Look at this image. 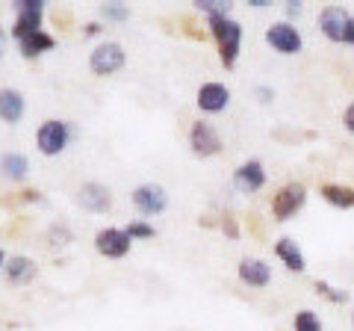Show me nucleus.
I'll use <instances>...</instances> for the list:
<instances>
[{"mask_svg": "<svg viewBox=\"0 0 354 331\" xmlns=\"http://www.w3.org/2000/svg\"><path fill=\"white\" fill-rule=\"evenodd\" d=\"M209 33L216 39V48H218V60L225 69H234L236 60H239V51H242V24L230 15H213L207 18Z\"/></svg>", "mask_w": 354, "mask_h": 331, "instance_id": "f257e3e1", "label": "nucleus"}, {"mask_svg": "<svg viewBox=\"0 0 354 331\" xmlns=\"http://www.w3.org/2000/svg\"><path fill=\"white\" fill-rule=\"evenodd\" d=\"M74 130L65 118H44L36 130V148L44 157H59V154L71 145Z\"/></svg>", "mask_w": 354, "mask_h": 331, "instance_id": "f03ea898", "label": "nucleus"}, {"mask_svg": "<svg viewBox=\"0 0 354 331\" xmlns=\"http://www.w3.org/2000/svg\"><path fill=\"white\" fill-rule=\"evenodd\" d=\"M127 65V51L118 42H101L88 53V71L95 77H113Z\"/></svg>", "mask_w": 354, "mask_h": 331, "instance_id": "7ed1b4c3", "label": "nucleus"}, {"mask_svg": "<svg viewBox=\"0 0 354 331\" xmlns=\"http://www.w3.org/2000/svg\"><path fill=\"white\" fill-rule=\"evenodd\" d=\"M304 204H307V186L298 181L283 184L281 190L272 195V219L274 222H286V219H292Z\"/></svg>", "mask_w": 354, "mask_h": 331, "instance_id": "20e7f679", "label": "nucleus"}, {"mask_svg": "<svg viewBox=\"0 0 354 331\" xmlns=\"http://www.w3.org/2000/svg\"><path fill=\"white\" fill-rule=\"evenodd\" d=\"M266 42H269V48L278 51L281 57H295V53H301V48H304L301 30H298L292 21H286V18L266 27Z\"/></svg>", "mask_w": 354, "mask_h": 331, "instance_id": "39448f33", "label": "nucleus"}, {"mask_svg": "<svg viewBox=\"0 0 354 331\" xmlns=\"http://www.w3.org/2000/svg\"><path fill=\"white\" fill-rule=\"evenodd\" d=\"M133 198V207L142 213V216H160L169 211V193H165V186L162 184H139L136 190L130 193Z\"/></svg>", "mask_w": 354, "mask_h": 331, "instance_id": "423d86ee", "label": "nucleus"}, {"mask_svg": "<svg viewBox=\"0 0 354 331\" xmlns=\"http://www.w3.org/2000/svg\"><path fill=\"white\" fill-rule=\"evenodd\" d=\"M189 148H192L195 157L207 160V157H216V154H221L225 142H221L218 130L209 125V121L198 118V121H192V127H189Z\"/></svg>", "mask_w": 354, "mask_h": 331, "instance_id": "0eeeda50", "label": "nucleus"}, {"mask_svg": "<svg viewBox=\"0 0 354 331\" xmlns=\"http://www.w3.org/2000/svg\"><path fill=\"white\" fill-rule=\"evenodd\" d=\"M15 24H12V39H24L30 33L41 30V18H44V3L41 0H15Z\"/></svg>", "mask_w": 354, "mask_h": 331, "instance_id": "6e6552de", "label": "nucleus"}, {"mask_svg": "<svg viewBox=\"0 0 354 331\" xmlns=\"http://www.w3.org/2000/svg\"><path fill=\"white\" fill-rule=\"evenodd\" d=\"M351 18H354V15L348 12V9L330 3V6H325L322 12H319V30H322V36H325L328 42L346 45V33H348Z\"/></svg>", "mask_w": 354, "mask_h": 331, "instance_id": "1a4fd4ad", "label": "nucleus"}, {"mask_svg": "<svg viewBox=\"0 0 354 331\" xmlns=\"http://www.w3.org/2000/svg\"><path fill=\"white\" fill-rule=\"evenodd\" d=\"M130 242H133V240L127 237L124 228H101V231L95 234V249H97V255L109 258V260L127 258Z\"/></svg>", "mask_w": 354, "mask_h": 331, "instance_id": "9d476101", "label": "nucleus"}, {"mask_svg": "<svg viewBox=\"0 0 354 331\" xmlns=\"http://www.w3.org/2000/svg\"><path fill=\"white\" fill-rule=\"evenodd\" d=\"M77 202L88 213H109L113 211V190L101 181H86L77 190Z\"/></svg>", "mask_w": 354, "mask_h": 331, "instance_id": "9b49d317", "label": "nucleus"}, {"mask_svg": "<svg viewBox=\"0 0 354 331\" xmlns=\"http://www.w3.org/2000/svg\"><path fill=\"white\" fill-rule=\"evenodd\" d=\"M195 104L207 116L225 113V109L230 107V89H227L225 83H218V80L201 83V86H198V95H195Z\"/></svg>", "mask_w": 354, "mask_h": 331, "instance_id": "f8f14e48", "label": "nucleus"}, {"mask_svg": "<svg viewBox=\"0 0 354 331\" xmlns=\"http://www.w3.org/2000/svg\"><path fill=\"white\" fill-rule=\"evenodd\" d=\"M234 186L239 193H260L263 186H266V169H263V163L260 160H245L242 166H236V172H234Z\"/></svg>", "mask_w": 354, "mask_h": 331, "instance_id": "ddd939ff", "label": "nucleus"}, {"mask_svg": "<svg viewBox=\"0 0 354 331\" xmlns=\"http://www.w3.org/2000/svg\"><path fill=\"white\" fill-rule=\"evenodd\" d=\"M236 275L245 287L263 290V287H269V281H272V267L260 258H242L239 267H236Z\"/></svg>", "mask_w": 354, "mask_h": 331, "instance_id": "4468645a", "label": "nucleus"}, {"mask_svg": "<svg viewBox=\"0 0 354 331\" xmlns=\"http://www.w3.org/2000/svg\"><path fill=\"white\" fill-rule=\"evenodd\" d=\"M27 113V98L21 89L12 86H0V121L3 125H18Z\"/></svg>", "mask_w": 354, "mask_h": 331, "instance_id": "2eb2a0df", "label": "nucleus"}, {"mask_svg": "<svg viewBox=\"0 0 354 331\" xmlns=\"http://www.w3.org/2000/svg\"><path fill=\"white\" fill-rule=\"evenodd\" d=\"M3 272H6V281L9 284L24 287V284H30L39 275V267H36V260L27 258V255H12V258H6Z\"/></svg>", "mask_w": 354, "mask_h": 331, "instance_id": "dca6fc26", "label": "nucleus"}, {"mask_svg": "<svg viewBox=\"0 0 354 331\" xmlns=\"http://www.w3.org/2000/svg\"><path fill=\"white\" fill-rule=\"evenodd\" d=\"M274 258H278L290 272H304L307 269L304 251L298 249V242L292 237H281L278 242H274Z\"/></svg>", "mask_w": 354, "mask_h": 331, "instance_id": "f3484780", "label": "nucleus"}, {"mask_svg": "<svg viewBox=\"0 0 354 331\" xmlns=\"http://www.w3.org/2000/svg\"><path fill=\"white\" fill-rule=\"evenodd\" d=\"M53 48H57V39H53L48 30H36V33H30V36L18 39V51H21L24 60H36V57H41V53H48Z\"/></svg>", "mask_w": 354, "mask_h": 331, "instance_id": "a211bd4d", "label": "nucleus"}, {"mask_svg": "<svg viewBox=\"0 0 354 331\" xmlns=\"http://www.w3.org/2000/svg\"><path fill=\"white\" fill-rule=\"evenodd\" d=\"M0 175H3L6 181H12V184L27 181V175H30V160H27L21 151H6V154H0Z\"/></svg>", "mask_w": 354, "mask_h": 331, "instance_id": "6ab92c4d", "label": "nucleus"}, {"mask_svg": "<svg viewBox=\"0 0 354 331\" xmlns=\"http://www.w3.org/2000/svg\"><path fill=\"white\" fill-rule=\"evenodd\" d=\"M319 195H322L330 207H339V211H351L354 207V186H348V184H322L319 186Z\"/></svg>", "mask_w": 354, "mask_h": 331, "instance_id": "aec40b11", "label": "nucleus"}, {"mask_svg": "<svg viewBox=\"0 0 354 331\" xmlns=\"http://www.w3.org/2000/svg\"><path fill=\"white\" fill-rule=\"evenodd\" d=\"M292 331H322V319H319L316 311H295L292 316Z\"/></svg>", "mask_w": 354, "mask_h": 331, "instance_id": "412c9836", "label": "nucleus"}, {"mask_svg": "<svg viewBox=\"0 0 354 331\" xmlns=\"http://www.w3.org/2000/svg\"><path fill=\"white\" fill-rule=\"evenodd\" d=\"M124 231H127V237L130 240H153V225L151 222H145V219H133V222H127L124 225Z\"/></svg>", "mask_w": 354, "mask_h": 331, "instance_id": "4be33fe9", "label": "nucleus"}, {"mask_svg": "<svg viewBox=\"0 0 354 331\" xmlns=\"http://www.w3.org/2000/svg\"><path fill=\"white\" fill-rule=\"evenodd\" d=\"M316 293L319 296H325L328 302H337V305H342V302H348V293L346 290H334L328 281H316Z\"/></svg>", "mask_w": 354, "mask_h": 331, "instance_id": "5701e85b", "label": "nucleus"}, {"mask_svg": "<svg viewBox=\"0 0 354 331\" xmlns=\"http://www.w3.org/2000/svg\"><path fill=\"white\" fill-rule=\"evenodd\" d=\"M201 12H207V18L213 15H230V3H221V0H198L195 3Z\"/></svg>", "mask_w": 354, "mask_h": 331, "instance_id": "b1692460", "label": "nucleus"}, {"mask_svg": "<svg viewBox=\"0 0 354 331\" xmlns=\"http://www.w3.org/2000/svg\"><path fill=\"white\" fill-rule=\"evenodd\" d=\"M101 15H104L106 21H127V18H130V9H127L124 3H104Z\"/></svg>", "mask_w": 354, "mask_h": 331, "instance_id": "393cba45", "label": "nucleus"}, {"mask_svg": "<svg viewBox=\"0 0 354 331\" xmlns=\"http://www.w3.org/2000/svg\"><path fill=\"white\" fill-rule=\"evenodd\" d=\"M50 242H59V246H65V242H71V231L65 228V225H53L50 228Z\"/></svg>", "mask_w": 354, "mask_h": 331, "instance_id": "a878e982", "label": "nucleus"}, {"mask_svg": "<svg viewBox=\"0 0 354 331\" xmlns=\"http://www.w3.org/2000/svg\"><path fill=\"white\" fill-rule=\"evenodd\" d=\"M221 231H225V234L230 237V240H239V225L234 222V216H221Z\"/></svg>", "mask_w": 354, "mask_h": 331, "instance_id": "bb28decb", "label": "nucleus"}, {"mask_svg": "<svg viewBox=\"0 0 354 331\" xmlns=\"http://www.w3.org/2000/svg\"><path fill=\"white\" fill-rule=\"evenodd\" d=\"M342 125H346V130L354 136V101L346 107V113H342Z\"/></svg>", "mask_w": 354, "mask_h": 331, "instance_id": "cd10ccee", "label": "nucleus"}, {"mask_svg": "<svg viewBox=\"0 0 354 331\" xmlns=\"http://www.w3.org/2000/svg\"><path fill=\"white\" fill-rule=\"evenodd\" d=\"M254 95H257L260 104H272V98H274V92L269 89V86H257V89H254Z\"/></svg>", "mask_w": 354, "mask_h": 331, "instance_id": "c85d7f7f", "label": "nucleus"}, {"mask_svg": "<svg viewBox=\"0 0 354 331\" xmlns=\"http://www.w3.org/2000/svg\"><path fill=\"white\" fill-rule=\"evenodd\" d=\"M104 30V24H101V21H88V24H86V36H97V33H101Z\"/></svg>", "mask_w": 354, "mask_h": 331, "instance_id": "c756f323", "label": "nucleus"}, {"mask_svg": "<svg viewBox=\"0 0 354 331\" xmlns=\"http://www.w3.org/2000/svg\"><path fill=\"white\" fill-rule=\"evenodd\" d=\"M346 45H354V18H351V24H348V33H346Z\"/></svg>", "mask_w": 354, "mask_h": 331, "instance_id": "7c9ffc66", "label": "nucleus"}, {"mask_svg": "<svg viewBox=\"0 0 354 331\" xmlns=\"http://www.w3.org/2000/svg\"><path fill=\"white\" fill-rule=\"evenodd\" d=\"M3 53H6V33L0 30V60H3Z\"/></svg>", "mask_w": 354, "mask_h": 331, "instance_id": "2f4dec72", "label": "nucleus"}, {"mask_svg": "<svg viewBox=\"0 0 354 331\" xmlns=\"http://www.w3.org/2000/svg\"><path fill=\"white\" fill-rule=\"evenodd\" d=\"M298 12H301V3H290V6H286V15H298Z\"/></svg>", "mask_w": 354, "mask_h": 331, "instance_id": "473e14b6", "label": "nucleus"}, {"mask_svg": "<svg viewBox=\"0 0 354 331\" xmlns=\"http://www.w3.org/2000/svg\"><path fill=\"white\" fill-rule=\"evenodd\" d=\"M3 267H6V251L0 249V272H3Z\"/></svg>", "mask_w": 354, "mask_h": 331, "instance_id": "72a5a7b5", "label": "nucleus"}, {"mask_svg": "<svg viewBox=\"0 0 354 331\" xmlns=\"http://www.w3.org/2000/svg\"><path fill=\"white\" fill-rule=\"evenodd\" d=\"M351 328H354V311H351Z\"/></svg>", "mask_w": 354, "mask_h": 331, "instance_id": "f704fd0d", "label": "nucleus"}]
</instances>
